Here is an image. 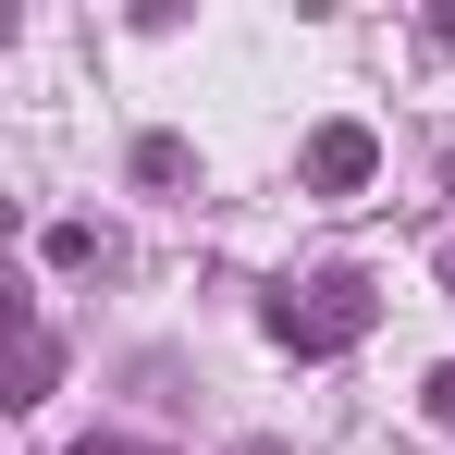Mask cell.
Listing matches in <instances>:
<instances>
[{"label":"cell","instance_id":"3","mask_svg":"<svg viewBox=\"0 0 455 455\" xmlns=\"http://www.w3.org/2000/svg\"><path fill=\"white\" fill-rule=\"evenodd\" d=\"M50 370H62V357H50V332H37V320H12V406H37Z\"/></svg>","mask_w":455,"mask_h":455},{"label":"cell","instance_id":"1","mask_svg":"<svg viewBox=\"0 0 455 455\" xmlns=\"http://www.w3.org/2000/svg\"><path fill=\"white\" fill-rule=\"evenodd\" d=\"M271 332H283L296 357H345V345L370 332V283H357V271H320V283H296V296L271 307Z\"/></svg>","mask_w":455,"mask_h":455},{"label":"cell","instance_id":"4","mask_svg":"<svg viewBox=\"0 0 455 455\" xmlns=\"http://www.w3.org/2000/svg\"><path fill=\"white\" fill-rule=\"evenodd\" d=\"M431 419H455V370H431Z\"/></svg>","mask_w":455,"mask_h":455},{"label":"cell","instance_id":"6","mask_svg":"<svg viewBox=\"0 0 455 455\" xmlns=\"http://www.w3.org/2000/svg\"><path fill=\"white\" fill-rule=\"evenodd\" d=\"M443 283H455V246H443Z\"/></svg>","mask_w":455,"mask_h":455},{"label":"cell","instance_id":"5","mask_svg":"<svg viewBox=\"0 0 455 455\" xmlns=\"http://www.w3.org/2000/svg\"><path fill=\"white\" fill-rule=\"evenodd\" d=\"M75 455H148V443H124V431H99V443H75Z\"/></svg>","mask_w":455,"mask_h":455},{"label":"cell","instance_id":"2","mask_svg":"<svg viewBox=\"0 0 455 455\" xmlns=\"http://www.w3.org/2000/svg\"><path fill=\"white\" fill-rule=\"evenodd\" d=\"M370 172H381L370 124H320V136H307V185H320V197H345V185H370Z\"/></svg>","mask_w":455,"mask_h":455}]
</instances>
